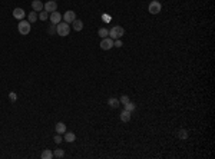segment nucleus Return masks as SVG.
<instances>
[{"instance_id":"nucleus-1","label":"nucleus","mask_w":215,"mask_h":159,"mask_svg":"<svg viewBox=\"0 0 215 159\" xmlns=\"http://www.w3.org/2000/svg\"><path fill=\"white\" fill-rule=\"evenodd\" d=\"M56 33L62 37H65V36H69L70 35V27H69V23H66V22H59L57 25H56Z\"/></svg>"},{"instance_id":"nucleus-2","label":"nucleus","mask_w":215,"mask_h":159,"mask_svg":"<svg viewBox=\"0 0 215 159\" xmlns=\"http://www.w3.org/2000/svg\"><path fill=\"white\" fill-rule=\"evenodd\" d=\"M123 35H125V29H123L122 26H115L113 29L109 30V37L110 39H113V40L120 39Z\"/></svg>"},{"instance_id":"nucleus-3","label":"nucleus","mask_w":215,"mask_h":159,"mask_svg":"<svg viewBox=\"0 0 215 159\" xmlns=\"http://www.w3.org/2000/svg\"><path fill=\"white\" fill-rule=\"evenodd\" d=\"M30 29H32V26H30L29 22H26V20H20V23L17 25V30H19L20 35H29L30 33Z\"/></svg>"},{"instance_id":"nucleus-4","label":"nucleus","mask_w":215,"mask_h":159,"mask_svg":"<svg viewBox=\"0 0 215 159\" xmlns=\"http://www.w3.org/2000/svg\"><path fill=\"white\" fill-rule=\"evenodd\" d=\"M161 9H162V5H161L158 0H152V2L149 3V7H148L151 15H158V13L161 12Z\"/></svg>"},{"instance_id":"nucleus-5","label":"nucleus","mask_w":215,"mask_h":159,"mask_svg":"<svg viewBox=\"0 0 215 159\" xmlns=\"http://www.w3.org/2000/svg\"><path fill=\"white\" fill-rule=\"evenodd\" d=\"M99 46H100V49H102V50L112 49V47H113V39H110V37H103Z\"/></svg>"},{"instance_id":"nucleus-6","label":"nucleus","mask_w":215,"mask_h":159,"mask_svg":"<svg viewBox=\"0 0 215 159\" xmlns=\"http://www.w3.org/2000/svg\"><path fill=\"white\" fill-rule=\"evenodd\" d=\"M76 19V13L73 10H68L65 15H63V20L66 23H73V20Z\"/></svg>"},{"instance_id":"nucleus-7","label":"nucleus","mask_w":215,"mask_h":159,"mask_svg":"<svg viewBox=\"0 0 215 159\" xmlns=\"http://www.w3.org/2000/svg\"><path fill=\"white\" fill-rule=\"evenodd\" d=\"M43 9H45V12H56L57 10V5H56L55 0H50V2H47L46 5H43Z\"/></svg>"},{"instance_id":"nucleus-8","label":"nucleus","mask_w":215,"mask_h":159,"mask_svg":"<svg viewBox=\"0 0 215 159\" xmlns=\"http://www.w3.org/2000/svg\"><path fill=\"white\" fill-rule=\"evenodd\" d=\"M49 19H50V22H52V25H57L60 20H62V15L56 10V12H52V13H50Z\"/></svg>"},{"instance_id":"nucleus-9","label":"nucleus","mask_w":215,"mask_h":159,"mask_svg":"<svg viewBox=\"0 0 215 159\" xmlns=\"http://www.w3.org/2000/svg\"><path fill=\"white\" fill-rule=\"evenodd\" d=\"M25 10L23 9H20V7H16L15 10H13V17L15 19H17V20H23L25 19Z\"/></svg>"},{"instance_id":"nucleus-10","label":"nucleus","mask_w":215,"mask_h":159,"mask_svg":"<svg viewBox=\"0 0 215 159\" xmlns=\"http://www.w3.org/2000/svg\"><path fill=\"white\" fill-rule=\"evenodd\" d=\"M32 9L35 10V12H42L43 10V3L40 0H33L32 2Z\"/></svg>"},{"instance_id":"nucleus-11","label":"nucleus","mask_w":215,"mask_h":159,"mask_svg":"<svg viewBox=\"0 0 215 159\" xmlns=\"http://www.w3.org/2000/svg\"><path fill=\"white\" fill-rule=\"evenodd\" d=\"M130 113H132V112L123 109L122 112H120V120H122V122H129V120H130Z\"/></svg>"},{"instance_id":"nucleus-12","label":"nucleus","mask_w":215,"mask_h":159,"mask_svg":"<svg viewBox=\"0 0 215 159\" xmlns=\"http://www.w3.org/2000/svg\"><path fill=\"white\" fill-rule=\"evenodd\" d=\"M55 129H56V133H65L66 132V125L63 123V122H57L55 126Z\"/></svg>"},{"instance_id":"nucleus-13","label":"nucleus","mask_w":215,"mask_h":159,"mask_svg":"<svg viewBox=\"0 0 215 159\" xmlns=\"http://www.w3.org/2000/svg\"><path fill=\"white\" fill-rule=\"evenodd\" d=\"M76 136L73 132H65V140L68 142V143H72V142H75Z\"/></svg>"},{"instance_id":"nucleus-14","label":"nucleus","mask_w":215,"mask_h":159,"mask_svg":"<svg viewBox=\"0 0 215 159\" xmlns=\"http://www.w3.org/2000/svg\"><path fill=\"white\" fill-rule=\"evenodd\" d=\"M108 105H109L110 108H115L116 109L120 105V102H119V99H116V98H109V99H108Z\"/></svg>"},{"instance_id":"nucleus-15","label":"nucleus","mask_w":215,"mask_h":159,"mask_svg":"<svg viewBox=\"0 0 215 159\" xmlns=\"http://www.w3.org/2000/svg\"><path fill=\"white\" fill-rule=\"evenodd\" d=\"M73 29H75L76 32H80V30L83 29V22H82V20L75 19V20H73Z\"/></svg>"},{"instance_id":"nucleus-16","label":"nucleus","mask_w":215,"mask_h":159,"mask_svg":"<svg viewBox=\"0 0 215 159\" xmlns=\"http://www.w3.org/2000/svg\"><path fill=\"white\" fill-rule=\"evenodd\" d=\"M53 158V152L49 149H45L42 152V159H52Z\"/></svg>"},{"instance_id":"nucleus-17","label":"nucleus","mask_w":215,"mask_h":159,"mask_svg":"<svg viewBox=\"0 0 215 159\" xmlns=\"http://www.w3.org/2000/svg\"><path fill=\"white\" fill-rule=\"evenodd\" d=\"M27 22H29V23H35L36 20H37V15H36V12L35 10H33V12H30L29 13V16H27Z\"/></svg>"},{"instance_id":"nucleus-18","label":"nucleus","mask_w":215,"mask_h":159,"mask_svg":"<svg viewBox=\"0 0 215 159\" xmlns=\"http://www.w3.org/2000/svg\"><path fill=\"white\" fill-rule=\"evenodd\" d=\"M123 106H125V109H126V110H129V112H134V110L136 109V105L134 103V102H130V100L128 102V103L123 105Z\"/></svg>"},{"instance_id":"nucleus-19","label":"nucleus","mask_w":215,"mask_h":159,"mask_svg":"<svg viewBox=\"0 0 215 159\" xmlns=\"http://www.w3.org/2000/svg\"><path fill=\"white\" fill-rule=\"evenodd\" d=\"M98 35H99L102 39H103V37H108V36H109V30L105 29V27H100L99 32H98Z\"/></svg>"},{"instance_id":"nucleus-20","label":"nucleus","mask_w":215,"mask_h":159,"mask_svg":"<svg viewBox=\"0 0 215 159\" xmlns=\"http://www.w3.org/2000/svg\"><path fill=\"white\" fill-rule=\"evenodd\" d=\"M53 156H56V158H63V156H65V150H63V149H56L55 152H53Z\"/></svg>"},{"instance_id":"nucleus-21","label":"nucleus","mask_w":215,"mask_h":159,"mask_svg":"<svg viewBox=\"0 0 215 159\" xmlns=\"http://www.w3.org/2000/svg\"><path fill=\"white\" fill-rule=\"evenodd\" d=\"M39 19H40V20H43V22H46V20L49 19V15H47V12H40Z\"/></svg>"},{"instance_id":"nucleus-22","label":"nucleus","mask_w":215,"mask_h":159,"mask_svg":"<svg viewBox=\"0 0 215 159\" xmlns=\"http://www.w3.org/2000/svg\"><path fill=\"white\" fill-rule=\"evenodd\" d=\"M119 102L122 105H125V103H128V102H129V98H128L126 95H123V96H120V98H119Z\"/></svg>"},{"instance_id":"nucleus-23","label":"nucleus","mask_w":215,"mask_h":159,"mask_svg":"<svg viewBox=\"0 0 215 159\" xmlns=\"http://www.w3.org/2000/svg\"><path fill=\"white\" fill-rule=\"evenodd\" d=\"M188 138V132L186 130H179V139H186Z\"/></svg>"},{"instance_id":"nucleus-24","label":"nucleus","mask_w":215,"mask_h":159,"mask_svg":"<svg viewBox=\"0 0 215 159\" xmlns=\"http://www.w3.org/2000/svg\"><path fill=\"white\" fill-rule=\"evenodd\" d=\"M113 46H115V47H122L123 43H122V40L120 39H116V40H113Z\"/></svg>"},{"instance_id":"nucleus-25","label":"nucleus","mask_w":215,"mask_h":159,"mask_svg":"<svg viewBox=\"0 0 215 159\" xmlns=\"http://www.w3.org/2000/svg\"><path fill=\"white\" fill-rule=\"evenodd\" d=\"M9 99L12 100V102H15V100H17V95H16L15 92H10V93H9Z\"/></svg>"},{"instance_id":"nucleus-26","label":"nucleus","mask_w":215,"mask_h":159,"mask_svg":"<svg viewBox=\"0 0 215 159\" xmlns=\"http://www.w3.org/2000/svg\"><path fill=\"white\" fill-rule=\"evenodd\" d=\"M49 33H50V35H55V33H56V25L50 26V27H49Z\"/></svg>"},{"instance_id":"nucleus-27","label":"nucleus","mask_w":215,"mask_h":159,"mask_svg":"<svg viewBox=\"0 0 215 159\" xmlns=\"http://www.w3.org/2000/svg\"><path fill=\"white\" fill-rule=\"evenodd\" d=\"M53 139H55V142H56V143L59 145L60 142H62V136H60V133H57V135H56V136H55V138H53Z\"/></svg>"},{"instance_id":"nucleus-28","label":"nucleus","mask_w":215,"mask_h":159,"mask_svg":"<svg viewBox=\"0 0 215 159\" xmlns=\"http://www.w3.org/2000/svg\"><path fill=\"white\" fill-rule=\"evenodd\" d=\"M55 2H56V0H55Z\"/></svg>"}]
</instances>
